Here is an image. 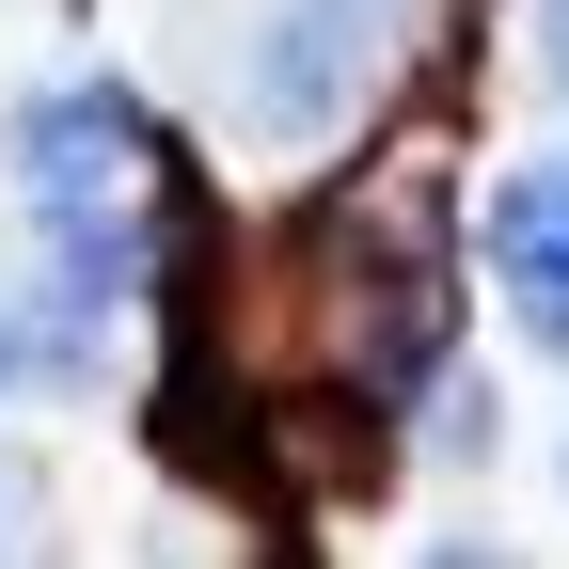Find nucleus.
Wrapping results in <instances>:
<instances>
[{"label":"nucleus","mask_w":569,"mask_h":569,"mask_svg":"<svg viewBox=\"0 0 569 569\" xmlns=\"http://www.w3.org/2000/svg\"><path fill=\"white\" fill-rule=\"evenodd\" d=\"M17 538H32V475L0 459V553H17Z\"/></svg>","instance_id":"nucleus-6"},{"label":"nucleus","mask_w":569,"mask_h":569,"mask_svg":"<svg viewBox=\"0 0 569 569\" xmlns=\"http://www.w3.org/2000/svg\"><path fill=\"white\" fill-rule=\"evenodd\" d=\"M522 63H538V96L569 111V0H538V17H522Z\"/></svg>","instance_id":"nucleus-5"},{"label":"nucleus","mask_w":569,"mask_h":569,"mask_svg":"<svg viewBox=\"0 0 569 569\" xmlns=\"http://www.w3.org/2000/svg\"><path fill=\"white\" fill-rule=\"evenodd\" d=\"M380 63H396V17H365V0H269L253 48H238V111H253V142L301 159V142H348Z\"/></svg>","instance_id":"nucleus-1"},{"label":"nucleus","mask_w":569,"mask_h":569,"mask_svg":"<svg viewBox=\"0 0 569 569\" xmlns=\"http://www.w3.org/2000/svg\"><path fill=\"white\" fill-rule=\"evenodd\" d=\"M365 17H411V0H365Z\"/></svg>","instance_id":"nucleus-7"},{"label":"nucleus","mask_w":569,"mask_h":569,"mask_svg":"<svg viewBox=\"0 0 569 569\" xmlns=\"http://www.w3.org/2000/svg\"><path fill=\"white\" fill-rule=\"evenodd\" d=\"M475 253H490V284H507L522 348H553V365H569V142H553V159H507V174H490Z\"/></svg>","instance_id":"nucleus-3"},{"label":"nucleus","mask_w":569,"mask_h":569,"mask_svg":"<svg viewBox=\"0 0 569 569\" xmlns=\"http://www.w3.org/2000/svg\"><path fill=\"white\" fill-rule=\"evenodd\" d=\"M96 365V317H63L48 284H0V396H63Z\"/></svg>","instance_id":"nucleus-4"},{"label":"nucleus","mask_w":569,"mask_h":569,"mask_svg":"<svg viewBox=\"0 0 569 569\" xmlns=\"http://www.w3.org/2000/svg\"><path fill=\"white\" fill-rule=\"evenodd\" d=\"M0 174H17L32 238L48 222H142V111L111 80H48V96H17V127H0Z\"/></svg>","instance_id":"nucleus-2"}]
</instances>
